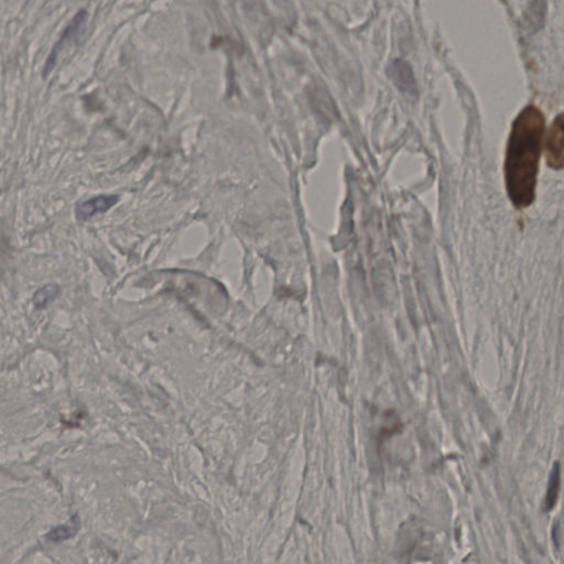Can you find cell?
Returning <instances> with one entry per match:
<instances>
[{"label": "cell", "mask_w": 564, "mask_h": 564, "mask_svg": "<svg viewBox=\"0 0 564 564\" xmlns=\"http://www.w3.org/2000/svg\"><path fill=\"white\" fill-rule=\"evenodd\" d=\"M544 135V114L528 105L513 120L506 149V190L516 209H526L536 198Z\"/></svg>", "instance_id": "6da1fadb"}, {"label": "cell", "mask_w": 564, "mask_h": 564, "mask_svg": "<svg viewBox=\"0 0 564 564\" xmlns=\"http://www.w3.org/2000/svg\"><path fill=\"white\" fill-rule=\"evenodd\" d=\"M77 528H79V521L72 520L71 525H64V526L56 527L52 529L46 538L50 541H64L66 539L72 538L74 534H77Z\"/></svg>", "instance_id": "52a82bcc"}, {"label": "cell", "mask_w": 564, "mask_h": 564, "mask_svg": "<svg viewBox=\"0 0 564 564\" xmlns=\"http://www.w3.org/2000/svg\"><path fill=\"white\" fill-rule=\"evenodd\" d=\"M563 114L561 113L552 122L544 143L546 163L554 170H561L563 168Z\"/></svg>", "instance_id": "3957f363"}, {"label": "cell", "mask_w": 564, "mask_h": 564, "mask_svg": "<svg viewBox=\"0 0 564 564\" xmlns=\"http://www.w3.org/2000/svg\"><path fill=\"white\" fill-rule=\"evenodd\" d=\"M87 18H89V13L84 9L74 15L73 19L70 21L69 25L64 29L59 41L56 42V46L52 49L51 53L46 59V64L44 66V72H42V77H48L50 75V73L56 68V62L59 59V54L63 51L66 46L71 44L73 41L77 40L81 34H83Z\"/></svg>", "instance_id": "7a4b0ae2"}, {"label": "cell", "mask_w": 564, "mask_h": 564, "mask_svg": "<svg viewBox=\"0 0 564 564\" xmlns=\"http://www.w3.org/2000/svg\"><path fill=\"white\" fill-rule=\"evenodd\" d=\"M60 289L59 286L48 285L46 287H42L37 291L36 295L33 297V303L37 309H44L48 307L54 299L59 295Z\"/></svg>", "instance_id": "5b68a950"}, {"label": "cell", "mask_w": 564, "mask_h": 564, "mask_svg": "<svg viewBox=\"0 0 564 564\" xmlns=\"http://www.w3.org/2000/svg\"><path fill=\"white\" fill-rule=\"evenodd\" d=\"M120 201L118 196H98L86 201L77 203L75 206V217L77 221L85 222L92 219L97 214L105 213Z\"/></svg>", "instance_id": "277c9868"}, {"label": "cell", "mask_w": 564, "mask_h": 564, "mask_svg": "<svg viewBox=\"0 0 564 564\" xmlns=\"http://www.w3.org/2000/svg\"><path fill=\"white\" fill-rule=\"evenodd\" d=\"M560 484H561V474H560L559 466H554L553 472H552L551 478H550L549 487L546 491V509H552L556 505V501L559 495Z\"/></svg>", "instance_id": "8992f818"}]
</instances>
